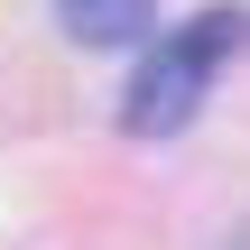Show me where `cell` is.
I'll return each mask as SVG.
<instances>
[{"mask_svg": "<svg viewBox=\"0 0 250 250\" xmlns=\"http://www.w3.org/2000/svg\"><path fill=\"white\" fill-rule=\"evenodd\" d=\"M241 37H250L241 9H204V19H186L176 37H158V56L130 74L121 130H130V139H167V130H186L195 102H204V83H213V65L241 56Z\"/></svg>", "mask_w": 250, "mask_h": 250, "instance_id": "1", "label": "cell"}, {"mask_svg": "<svg viewBox=\"0 0 250 250\" xmlns=\"http://www.w3.org/2000/svg\"><path fill=\"white\" fill-rule=\"evenodd\" d=\"M56 28L74 46H139L158 28V0H56Z\"/></svg>", "mask_w": 250, "mask_h": 250, "instance_id": "2", "label": "cell"}]
</instances>
